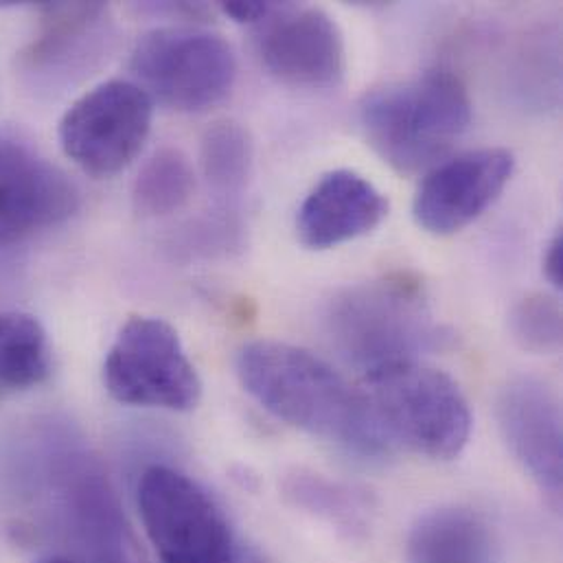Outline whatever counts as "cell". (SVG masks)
Wrapping results in <instances>:
<instances>
[{
  "mask_svg": "<svg viewBox=\"0 0 563 563\" xmlns=\"http://www.w3.org/2000/svg\"><path fill=\"white\" fill-rule=\"evenodd\" d=\"M238 377L260 406L307 434L362 459L390 452L364 390L302 346L279 340L249 342L238 353Z\"/></svg>",
  "mask_w": 563,
  "mask_h": 563,
  "instance_id": "1",
  "label": "cell"
},
{
  "mask_svg": "<svg viewBox=\"0 0 563 563\" xmlns=\"http://www.w3.org/2000/svg\"><path fill=\"white\" fill-rule=\"evenodd\" d=\"M324 327L335 351L364 377L419 362L452 340L421 282L401 273L338 291L324 311Z\"/></svg>",
  "mask_w": 563,
  "mask_h": 563,
  "instance_id": "2",
  "label": "cell"
},
{
  "mask_svg": "<svg viewBox=\"0 0 563 563\" xmlns=\"http://www.w3.org/2000/svg\"><path fill=\"white\" fill-rule=\"evenodd\" d=\"M472 117L470 90L450 68L373 88L360 103L366 141L399 174L439 165L470 130Z\"/></svg>",
  "mask_w": 563,
  "mask_h": 563,
  "instance_id": "3",
  "label": "cell"
},
{
  "mask_svg": "<svg viewBox=\"0 0 563 563\" xmlns=\"http://www.w3.org/2000/svg\"><path fill=\"white\" fill-rule=\"evenodd\" d=\"M364 379V395L390 448L401 443L432 461L463 454L474 419L465 393L448 373L412 362Z\"/></svg>",
  "mask_w": 563,
  "mask_h": 563,
  "instance_id": "4",
  "label": "cell"
},
{
  "mask_svg": "<svg viewBox=\"0 0 563 563\" xmlns=\"http://www.w3.org/2000/svg\"><path fill=\"white\" fill-rule=\"evenodd\" d=\"M136 505L163 563H235L244 544L218 500L191 476L152 465L139 476Z\"/></svg>",
  "mask_w": 563,
  "mask_h": 563,
  "instance_id": "5",
  "label": "cell"
},
{
  "mask_svg": "<svg viewBox=\"0 0 563 563\" xmlns=\"http://www.w3.org/2000/svg\"><path fill=\"white\" fill-rule=\"evenodd\" d=\"M130 68L152 99L180 112L218 106L238 79L233 46L222 35L194 26L145 33L132 48Z\"/></svg>",
  "mask_w": 563,
  "mask_h": 563,
  "instance_id": "6",
  "label": "cell"
},
{
  "mask_svg": "<svg viewBox=\"0 0 563 563\" xmlns=\"http://www.w3.org/2000/svg\"><path fill=\"white\" fill-rule=\"evenodd\" d=\"M103 386L119 404L174 412L194 410L202 397L178 331L154 316H134L121 327L103 362Z\"/></svg>",
  "mask_w": 563,
  "mask_h": 563,
  "instance_id": "7",
  "label": "cell"
},
{
  "mask_svg": "<svg viewBox=\"0 0 563 563\" xmlns=\"http://www.w3.org/2000/svg\"><path fill=\"white\" fill-rule=\"evenodd\" d=\"M152 119L154 99L136 81L108 79L64 112L59 145L81 172L114 176L141 154Z\"/></svg>",
  "mask_w": 563,
  "mask_h": 563,
  "instance_id": "8",
  "label": "cell"
},
{
  "mask_svg": "<svg viewBox=\"0 0 563 563\" xmlns=\"http://www.w3.org/2000/svg\"><path fill=\"white\" fill-rule=\"evenodd\" d=\"M37 13L40 31L18 53V77L33 95H55L103 57L110 9L101 2H46Z\"/></svg>",
  "mask_w": 563,
  "mask_h": 563,
  "instance_id": "9",
  "label": "cell"
},
{
  "mask_svg": "<svg viewBox=\"0 0 563 563\" xmlns=\"http://www.w3.org/2000/svg\"><path fill=\"white\" fill-rule=\"evenodd\" d=\"M79 209L75 183L33 145L0 134V249L70 220Z\"/></svg>",
  "mask_w": 563,
  "mask_h": 563,
  "instance_id": "10",
  "label": "cell"
},
{
  "mask_svg": "<svg viewBox=\"0 0 563 563\" xmlns=\"http://www.w3.org/2000/svg\"><path fill=\"white\" fill-rule=\"evenodd\" d=\"M516 156L505 147L463 152L434 165L417 189L415 222L432 235H454L476 222L507 189Z\"/></svg>",
  "mask_w": 563,
  "mask_h": 563,
  "instance_id": "11",
  "label": "cell"
},
{
  "mask_svg": "<svg viewBox=\"0 0 563 563\" xmlns=\"http://www.w3.org/2000/svg\"><path fill=\"white\" fill-rule=\"evenodd\" d=\"M255 26L257 55L277 79L307 88L335 86L342 79L344 37L324 9L273 4Z\"/></svg>",
  "mask_w": 563,
  "mask_h": 563,
  "instance_id": "12",
  "label": "cell"
},
{
  "mask_svg": "<svg viewBox=\"0 0 563 563\" xmlns=\"http://www.w3.org/2000/svg\"><path fill=\"white\" fill-rule=\"evenodd\" d=\"M500 430L531 478L555 500L562 496V404L540 377L520 375L498 395Z\"/></svg>",
  "mask_w": 563,
  "mask_h": 563,
  "instance_id": "13",
  "label": "cell"
},
{
  "mask_svg": "<svg viewBox=\"0 0 563 563\" xmlns=\"http://www.w3.org/2000/svg\"><path fill=\"white\" fill-rule=\"evenodd\" d=\"M388 216L386 196L362 174L335 169L322 176L298 209L302 246L329 251L375 231Z\"/></svg>",
  "mask_w": 563,
  "mask_h": 563,
  "instance_id": "14",
  "label": "cell"
},
{
  "mask_svg": "<svg viewBox=\"0 0 563 563\" xmlns=\"http://www.w3.org/2000/svg\"><path fill=\"white\" fill-rule=\"evenodd\" d=\"M410 563H494L496 540L474 511L448 507L426 514L408 538Z\"/></svg>",
  "mask_w": 563,
  "mask_h": 563,
  "instance_id": "15",
  "label": "cell"
},
{
  "mask_svg": "<svg viewBox=\"0 0 563 563\" xmlns=\"http://www.w3.org/2000/svg\"><path fill=\"white\" fill-rule=\"evenodd\" d=\"M51 373V344L37 318L0 311V404L40 386Z\"/></svg>",
  "mask_w": 563,
  "mask_h": 563,
  "instance_id": "16",
  "label": "cell"
},
{
  "mask_svg": "<svg viewBox=\"0 0 563 563\" xmlns=\"http://www.w3.org/2000/svg\"><path fill=\"white\" fill-rule=\"evenodd\" d=\"M205 180L218 198L222 213H233L253 172V141L235 121H216L200 145Z\"/></svg>",
  "mask_w": 563,
  "mask_h": 563,
  "instance_id": "17",
  "label": "cell"
},
{
  "mask_svg": "<svg viewBox=\"0 0 563 563\" xmlns=\"http://www.w3.org/2000/svg\"><path fill=\"white\" fill-rule=\"evenodd\" d=\"M283 492L291 505L327 520L351 538L366 533L371 525L368 498L362 492L320 474L294 472L285 478Z\"/></svg>",
  "mask_w": 563,
  "mask_h": 563,
  "instance_id": "18",
  "label": "cell"
},
{
  "mask_svg": "<svg viewBox=\"0 0 563 563\" xmlns=\"http://www.w3.org/2000/svg\"><path fill=\"white\" fill-rule=\"evenodd\" d=\"M196 191V172L189 158L176 147L152 154L134 185L132 205L143 218H167L185 209Z\"/></svg>",
  "mask_w": 563,
  "mask_h": 563,
  "instance_id": "19",
  "label": "cell"
},
{
  "mask_svg": "<svg viewBox=\"0 0 563 563\" xmlns=\"http://www.w3.org/2000/svg\"><path fill=\"white\" fill-rule=\"evenodd\" d=\"M511 333L531 353H555L562 346V307L549 294H529L511 311Z\"/></svg>",
  "mask_w": 563,
  "mask_h": 563,
  "instance_id": "20",
  "label": "cell"
},
{
  "mask_svg": "<svg viewBox=\"0 0 563 563\" xmlns=\"http://www.w3.org/2000/svg\"><path fill=\"white\" fill-rule=\"evenodd\" d=\"M271 7L273 2H222V11L242 24L262 22L268 15Z\"/></svg>",
  "mask_w": 563,
  "mask_h": 563,
  "instance_id": "21",
  "label": "cell"
},
{
  "mask_svg": "<svg viewBox=\"0 0 563 563\" xmlns=\"http://www.w3.org/2000/svg\"><path fill=\"white\" fill-rule=\"evenodd\" d=\"M544 275L549 283L555 289H562L563 285V235L558 233L549 246H547V255H544Z\"/></svg>",
  "mask_w": 563,
  "mask_h": 563,
  "instance_id": "22",
  "label": "cell"
},
{
  "mask_svg": "<svg viewBox=\"0 0 563 563\" xmlns=\"http://www.w3.org/2000/svg\"><path fill=\"white\" fill-rule=\"evenodd\" d=\"M235 563H268V560L253 547H242L240 551V558L235 560Z\"/></svg>",
  "mask_w": 563,
  "mask_h": 563,
  "instance_id": "23",
  "label": "cell"
},
{
  "mask_svg": "<svg viewBox=\"0 0 563 563\" xmlns=\"http://www.w3.org/2000/svg\"><path fill=\"white\" fill-rule=\"evenodd\" d=\"M37 563H79L73 562V560H66V558H48V560H42V562Z\"/></svg>",
  "mask_w": 563,
  "mask_h": 563,
  "instance_id": "24",
  "label": "cell"
}]
</instances>
